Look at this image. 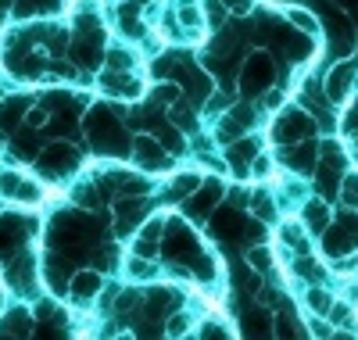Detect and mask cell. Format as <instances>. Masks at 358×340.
<instances>
[{"label":"cell","instance_id":"f546056e","mask_svg":"<svg viewBox=\"0 0 358 340\" xmlns=\"http://www.w3.org/2000/svg\"><path fill=\"white\" fill-rule=\"evenodd\" d=\"M283 240L287 243H301V229H297V226H283Z\"/></svg>","mask_w":358,"mask_h":340},{"label":"cell","instance_id":"9a60e30c","mask_svg":"<svg viewBox=\"0 0 358 340\" xmlns=\"http://www.w3.org/2000/svg\"><path fill=\"white\" fill-rule=\"evenodd\" d=\"M158 140H162V147H165L169 154H183V150H187L183 129H172V126H165V129H158Z\"/></svg>","mask_w":358,"mask_h":340},{"label":"cell","instance_id":"277c9868","mask_svg":"<svg viewBox=\"0 0 358 340\" xmlns=\"http://www.w3.org/2000/svg\"><path fill=\"white\" fill-rule=\"evenodd\" d=\"M69 294H72L76 304H90V301L101 294V272H97V269H83V272H76L72 280H69Z\"/></svg>","mask_w":358,"mask_h":340},{"label":"cell","instance_id":"4fadbf2b","mask_svg":"<svg viewBox=\"0 0 358 340\" xmlns=\"http://www.w3.org/2000/svg\"><path fill=\"white\" fill-rule=\"evenodd\" d=\"M201 176L197 172H183V176H176V183H172V187H169V201H183L187 194H194L197 187H201Z\"/></svg>","mask_w":358,"mask_h":340},{"label":"cell","instance_id":"603a6c76","mask_svg":"<svg viewBox=\"0 0 358 340\" xmlns=\"http://www.w3.org/2000/svg\"><path fill=\"white\" fill-rule=\"evenodd\" d=\"M305 222H308L312 229H322V226H326V208H322L319 201L305 208Z\"/></svg>","mask_w":358,"mask_h":340},{"label":"cell","instance_id":"e0dca14e","mask_svg":"<svg viewBox=\"0 0 358 340\" xmlns=\"http://www.w3.org/2000/svg\"><path fill=\"white\" fill-rule=\"evenodd\" d=\"M15 158H18V162H33V158H40L36 140H33V136H25V133H18V136H15Z\"/></svg>","mask_w":358,"mask_h":340},{"label":"cell","instance_id":"8fae6325","mask_svg":"<svg viewBox=\"0 0 358 340\" xmlns=\"http://www.w3.org/2000/svg\"><path fill=\"white\" fill-rule=\"evenodd\" d=\"M104 90H118V97H136L140 83H136L133 76H126V72H111V69H108V76H104Z\"/></svg>","mask_w":358,"mask_h":340},{"label":"cell","instance_id":"3957f363","mask_svg":"<svg viewBox=\"0 0 358 340\" xmlns=\"http://www.w3.org/2000/svg\"><path fill=\"white\" fill-rule=\"evenodd\" d=\"M79 165V150L72 147V143H54V147H47L43 154H40V169L50 176V172H69V169H76Z\"/></svg>","mask_w":358,"mask_h":340},{"label":"cell","instance_id":"7c38bea8","mask_svg":"<svg viewBox=\"0 0 358 340\" xmlns=\"http://www.w3.org/2000/svg\"><path fill=\"white\" fill-rule=\"evenodd\" d=\"M57 8H62L57 0H18L15 15H18V18H36V15H54Z\"/></svg>","mask_w":358,"mask_h":340},{"label":"cell","instance_id":"2e32d148","mask_svg":"<svg viewBox=\"0 0 358 340\" xmlns=\"http://www.w3.org/2000/svg\"><path fill=\"white\" fill-rule=\"evenodd\" d=\"M4 333H15V337H25L29 330H33V316L29 312H11L8 316V326H0Z\"/></svg>","mask_w":358,"mask_h":340},{"label":"cell","instance_id":"cb8c5ba5","mask_svg":"<svg viewBox=\"0 0 358 340\" xmlns=\"http://www.w3.org/2000/svg\"><path fill=\"white\" fill-rule=\"evenodd\" d=\"M305 301H308L312 312H326V308H330V297H326V290H315V287L308 290V297H305Z\"/></svg>","mask_w":358,"mask_h":340},{"label":"cell","instance_id":"4316f807","mask_svg":"<svg viewBox=\"0 0 358 340\" xmlns=\"http://www.w3.org/2000/svg\"><path fill=\"white\" fill-rule=\"evenodd\" d=\"M251 208H255V215H262V219L273 215V201H268V194H255L251 197Z\"/></svg>","mask_w":358,"mask_h":340},{"label":"cell","instance_id":"7402d4cb","mask_svg":"<svg viewBox=\"0 0 358 340\" xmlns=\"http://www.w3.org/2000/svg\"><path fill=\"white\" fill-rule=\"evenodd\" d=\"M179 22H183L187 29H201L204 15L197 11V4H183V8H179Z\"/></svg>","mask_w":358,"mask_h":340},{"label":"cell","instance_id":"52a82bcc","mask_svg":"<svg viewBox=\"0 0 358 340\" xmlns=\"http://www.w3.org/2000/svg\"><path fill=\"white\" fill-rule=\"evenodd\" d=\"M43 280H47V287H50L54 294H65V287H69V280H72L69 262H65V258H57V255H50L47 265H43Z\"/></svg>","mask_w":358,"mask_h":340},{"label":"cell","instance_id":"6da1fadb","mask_svg":"<svg viewBox=\"0 0 358 340\" xmlns=\"http://www.w3.org/2000/svg\"><path fill=\"white\" fill-rule=\"evenodd\" d=\"M273 65H268V57H251L248 65H244V76H241V86H244V94L248 97H258L262 90L273 83Z\"/></svg>","mask_w":358,"mask_h":340},{"label":"cell","instance_id":"f1b7e54d","mask_svg":"<svg viewBox=\"0 0 358 340\" xmlns=\"http://www.w3.org/2000/svg\"><path fill=\"white\" fill-rule=\"evenodd\" d=\"M208 18H212V25H222V22H226L222 0H208Z\"/></svg>","mask_w":358,"mask_h":340},{"label":"cell","instance_id":"7a4b0ae2","mask_svg":"<svg viewBox=\"0 0 358 340\" xmlns=\"http://www.w3.org/2000/svg\"><path fill=\"white\" fill-rule=\"evenodd\" d=\"M133 158H136L140 169L155 172V169H165V165H169V150L162 147V140L140 136V140H133Z\"/></svg>","mask_w":358,"mask_h":340},{"label":"cell","instance_id":"8992f818","mask_svg":"<svg viewBox=\"0 0 358 340\" xmlns=\"http://www.w3.org/2000/svg\"><path fill=\"white\" fill-rule=\"evenodd\" d=\"M222 197V187H219V183H212V179H204L201 183V194H194L190 201H187V215H190V219H208V215H212L215 208V201Z\"/></svg>","mask_w":358,"mask_h":340},{"label":"cell","instance_id":"ffe728a7","mask_svg":"<svg viewBox=\"0 0 358 340\" xmlns=\"http://www.w3.org/2000/svg\"><path fill=\"white\" fill-rule=\"evenodd\" d=\"M129 65H133V57L118 47V50H108V69L111 72H129Z\"/></svg>","mask_w":358,"mask_h":340},{"label":"cell","instance_id":"5bb4252c","mask_svg":"<svg viewBox=\"0 0 358 340\" xmlns=\"http://www.w3.org/2000/svg\"><path fill=\"white\" fill-rule=\"evenodd\" d=\"M158 233H162V222H151L147 229H140V236H136V255H155L158 251Z\"/></svg>","mask_w":358,"mask_h":340},{"label":"cell","instance_id":"d4e9b609","mask_svg":"<svg viewBox=\"0 0 358 340\" xmlns=\"http://www.w3.org/2000/svg\"><path fill=\"white\" fill-rule=\"evenodd\" d=\"M248 262H251V269L258 272V269H268V265H273V255H268L265 247H255V251L248 255Z\"/></svg>","mask_w":358,"mask_h":340},{"label":"cell","instance_id":"5b68a950","mask_svg":"<svg viewBox=\"0 0 358 340\" xmlns=\"http://www.w3.org/2000/svg\"><path fill=\"white\" fill-rule=\"evenodd\" d=\"M165 251H169V258H176V262H183V258L197 255L201 247H197L194 233H190V229H187L183 222H172V226H169V243H165Z\"/></svg>","mask_w":358,"mask_h":340},{"label":"cell","instance_id":"44dd1931","mask_svg":"<svg viewBox=\"0 0 358 340\" xmlns=\"http://www.w3.org/2000/svg\"><path fill=\"white\" fill-rule=\"evenodd\" d=\"M297 122H301L297 115H283V118H280V126H276V136H280V140H287V136H297V133H305L301 126H297Z\"/></svg>","mask_w":358,"mask_h":340},{"label":"cell","instance_id":"d6986e66","mask_svg":"<svg viewBox=\"0 0 358 340\" xmlns=\"http://www.w3.org/2000/svg\"><path fill=\"white\" fill-rule=\"evenodd\" d=\"M348 86H351V69H337L334 79H330V94H334V101H344V97H348V94H344Z\"/></svg>","mask_w":358,"mask_h":340},{"label":"cell","instance_id":"83f0119b","mask_svg":"<svg viewBox=\"0 0 358 340\" xmlns=\"http://www.w3.org/2000/svg\"><path fill=\"white\" fill-rule=\"evenodd\" d=\"M287 15H290L294 25H301V29H308V33H315V18L312 15H305V11H287Z\"/></svg>","mask_w":358,"mask_h":340},{"label":"cell","instance_id":"484cf974","mask_svg":"<svg viewBox=\"0 0 358 340\" xmlns=\"http://www.w3.org/2000/svg\"><path fill=\"white\" fill-rule=\"evenodd\" d=\"M129 272H133V276H143V280H151V276H155V265L143 262V255H136V258L129 262Z\"/></svg>","mask_w":358,"mask_h":340},{"label":"cell","instance_id":"9c48e42d","mask_svg":"<svg viewBox=\"0 0 358 340\" xmlns=\"http://www.w3.org/2000/svg\"><path fill=\"white\" fill-rule=\"evenodd\" d=\"M8 276H11V283L25 294V290H33V283H36V269H33V258H18L11 269H8Z\"/></svg>","mask_w":358,"mask_h":340},{"label":"cell","instance_id":"ac0fdd59","mask_svg":"<svg viewBox=\"0 0 358 340\" xmlns=\"http://www.w3.org/2000/svg\"><path fill=\"white\" fill-rule=\"evenodd\" d=\"M172 118H176V126L183 129V133H190V129H194V111H190V104H187V101H176V104H172Z\"/></svg>","mask_w":358,"mask_h":340},{"label":"cell","instance_id":"ba28073f","mask_svg":"<svg viewBox=\"0 0 358 340\" xmlns=\"http://www.w3.org/2000/svg\"><path fill=\"white\" fill-rule=\"evenodd\" d=\"M115 211H118V219H115L118 233H133V226L147 219V204L143 201H126V204H118Z\"/></svg>","mask_w":358,"mask_h":340},{"label":"cell","instance_id":"30bf717a","mask_svg":"<svg viewBox=\"0 0 358 340\" xmlns=\"http://www.w3.org/2000/svg\"><path fill=\"white\" fill-rule=\"evenodd\" d=\"M22 243H25V236H22V222H15V219H4V222H0V255L22 251Z\"/></svg>","mask_w":358,"mask_h":340}]
</instances>
